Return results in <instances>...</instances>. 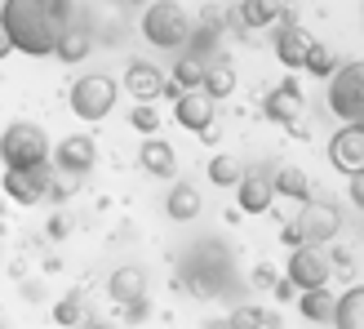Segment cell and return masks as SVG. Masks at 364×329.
<instances>
[{"instance_id":"obj_8","label":"cell","mask_w":364,"mask_h":329,"mask_svg":"<svg viewBox=\"0 0 364 329\" xmlns=\"http://www.w3.org/2000/svg\"><path fill=\"white\" fill-rule=\"evenodd\" d=\"M107 298H112L116 307H124V316L138 320L142 312H147V271L124 263L112 271V281H107Z\"/></svg>"},{"instance_id":"obj_31","label":"cell","mask_w":364,"mask_h":329,"mask_svg":"<svg viewBox=\"0 0 364 329\" xmlns=\"http://www.w3.org/2000/svg\"><path fill=\"white\" fill-rule=\"evenodd\" d=\"M280 241H284L289 249H294V245H302V231H298V223H284V227H280Z\"/></svg>"},{"instance_id":"obj_19","label":"cell","mask_w":364,"mask_h":329,"mask_svg":"<svg viewBox=\"0 0 364 329\" xmlns=\"http://www.w3.org/2000/svg\"><path fill=\"white\" fill-rule=\"evenodd\" d=\"M138 160H142V169L156 174V178H173V174H178V152L169 147L165 138H156V134H151L147 142H142Z\"/></svg>"},{"instance_id":"obj_14","label":"cell","mask_w":364,"mask_h":329,"mask_svg":"<svg viewBox=\"0 0 364 329\" xmlns=\"http://www.w3.org/2000/svg\"><path fill=\"white\" fill-rule=\"evenodd\" d=\"M302 107H306L302 85H298V80H284V85H276V89L262 98V116L276 120V125H298V120H302Z\"/></svg>"},{"instance_id":"obj_4","label":"cell","mask_w":364,"mask_h":329,"mask_svg":"<svg viewBox=\"0 0 364 329\" xmlns=\"http://www.w3.org/2000/svg\"><path fill=\"white\" fill-rule=\"evenodd\" d=\"M329 112L347 125H364V58L338 63L329 76Z\"/></svg>"},{"instance_id":"obj_6","label":"cell","mask_w":364,"mask_h":329,"mask_svg":"<svg viewBox=\"0 0 364 329\" xmlns=\"http://www.w3.org/2000/svg\"><path fill=\"white\" fill-rule=\"evenodd\" d=\"M284 276L294 281L298 289H320V285H329L333 276V258L324 254V245H294L289 249V263H284Z\"/></svg>"},{"instance_id":"obj_9","label":"cell","mask_w":364,"mask_h":329,"mask_svg":"<svg viewBox=\"0 0 364 329\" xmlns=\"http://www.w3.org/2000/svg\"><path fill=\"white\" fill-rule=\"evenodd\" d=\"M306 245H329L342 231V209L333 200H302V214L294 218Z\"/></svg>"},{"instance_id":"obj_30","label":"cell","mask_w":364,"mask_h":329,"mask_svg":"<svg viewBox=\"0 0 364 329\" xmlns=\"http://www.w3.org/2000/svg\"><path fill=\"white\" fill-rule=\"evenodd\" d=\"M53 320H58V325H80V320H89L85 307H80V294H67L58 307H53Z\"/></svg>"},{"instance_id":"obj_10","label":"cell","mask_w":364,"mask_h":329,"mask_svg":"<svg viewBox=\"0 0 364 329\" xmlns=\"http://www.w3.org/2000/svg\"><path fill=\"white\" fill-rule=\"evenodd\" d=\"M53 169L58 174H71V178H85L89 169H94V160H98V142L89 138V134H67L63 142H53Z\"/></svg>"},{"instance_id":"obj_13","label":"cell","mask_w":364,"mask_h":329,"mask_svg":"<svg viewBox=\"0 0 364 329\" xmlns=\"http://www.w3.org/2000/svg\"><path fill=\"white\" fill-rule=\"evenodd\" d=\"M213 107L218 103L205 94V89H187V94L173 98V120L182 130H191V134H209L213 130Z\"/></svg>"},{"instance_id":"obj_1","label":"cell","mask_w":364,"mask_h":329,"mask_svg":"<svg viewBox=\"0 0 364 329\" xmlns=\"http://www.w3.org/2000/svg\"><path fill=\"white\" fill-rule=\"evenodd\" d=\"M0 18H5L14 53H27V58H49L67 31V14H58L45 0H5Z\"/></svg>"},{"instance_id":"obj_16","label":"cell","mask_w":364,"mask_h":329,"mask_svg":"<svg viewBox=\"0 0 364 329\" xmlns=\"http://www.w3.org/2000/svg\"><path fill=\"white\" fill-rule=\"evenodd\" d=\"M280 14H289L280 0H240L231 9V27L235 31H258V27H271Z\"/></svg>"},{"instance_id":"obj_26","label":"cell","mask_w":364,"mask_h":329,"mask_svg":"<svg viewBox=\"0 0 364 329\" xmlns=\"http://www.w3.org/2000/svg\"><path fill=\"white\" fill-rule=\"evenodd\" d=\"M209 178H213V187H235V182L245 178V160L240 156H213L209 160Z\"/></svg>"},{"instance_id":"obj_3","label":"cell","mask_w":364,"mask_h":329,"mask_svg":"<svg viewBox=\"0 0 364 329\" xmlns=\"http://www.w3.org/2000/svg\"><path fill=\"white\" fill-rule=\"evenodd\" d=\"M191 31V14L178 5V0H151L142 9V41L156 49H182Z\"/></svg>"},{"instance_id":"obj_18","label":"cell","mask_w":364,"mask_h":329,"mask_svg":"<svg viewBox=\"0 0 364 329\" xmlns=\"http://www.w3.org/2000/svg\"><path fill=\"white\" fill-rule=\"evenodd\" d=\"M205 63L209 58H196V53L182 49L173 76H165V98H178V94H187V89H200V80H205Z\"/></svg>"},{"instance_id":"obj_21","label":"cell","mask_w":364,"mask_h":329,"mask_svg":"<svg viewBox=\"0 0 364 329\" xmlns=\"http://www.w3.org/2000/svg\"><path fill=\"white\" fill-rule=\"evenodd\" d=\"M298 312L302 320H311V325H333V294H329V285H320V289H298Z\"/></svg>"},{"instance_id":"obj_35","label":"cell","mask_w":364,"mask_h":329,"mask_svg":"<svg viewBox=\"0 0 364 329\" xmlns=\"http://www.w3.org/2000/svg\"><path fill=\"white\" fill-rule=\"evenodd\" d=\"M45 5H53L58 14H67V18H71V0H45Z\"/></svg>"},{"instance_id":"obj_29","label":"cell","mask_w":364,"mask_h":329,"mask_svg":"<svg viewBox=\"0 0 364 329\" xmlns=\"http://www.w3.org/2000/svg\"><path fill=\"white\" fill-rule=\"evenodd\" d=\"M129 125H134L138 134H147V138H151V134L160 130V112H156L151 103H134V112H129Z\"/></svg>"},{"instance_id":"obj_33","label":"cell","mask_w":364,"mask_h":329,"mask_svg":"<svg viewBox=\"0 0 364 329\" xmlns=\"http://www.w3.org/2000/svg\"><path fill=\"white\" fill-rule=\"evenodd\" d=\"M14 53V41H9V31H5V18H0V63H5Z\"/></svg>"},{"instance_id":"obj_24","label":"cell","mask_w":364,"mask_h":329,"mask_svg":"<svg viewBox=\"0 0 364 329\" xmlns=\"http://www.w3.org/2000/svg\"><path fill=\"white\" fill-rule=\"evenodd\" d=\"M165 214L173 218V223H191V218H200V192L191 187V182H178V187L165 196Z\"/></svg>"},{"instance_id":"obj_2","label":"cell","mask_w":364,"mask_h":329,"mask_svg":"<svg viewBox=\"0 0 364 329\" xmlns=\"http://www.w3.org/2000/svg\"><path fill=\"white\" fill-rule=\"evenodd\" d=\"M53 152L49 134L36 120H9L5 134H0V160L5 169H23V164H45Z\"/></svg>"},{"instance_id":"obj_36","label":"cell","mask_w":364,"mask_h":329,"mask_svg":"<svg viewBox=\"0 0 364 329\" xmlns=\"http://www.w3.org/2000/svg\"><path fill=\"white\" fill-rule=\"evenodd\" d=\"M134 5H138V0H134Z\"/></svg>"},{"instance_id":"obj_34","label":"cell","mask_w":364,"mask_h":329,"mask_svg":"<svg viewBox=\"0 0 364 329\" xmlns=\"http://www.w3.org/2000/svg\"><path fill=\"white\" fill-rule=\"evenodd\" d=\"M253 281H258V285H271L276 276H271V267H258V271H253Z\"/></svg>"},{"instance_id":"obj_5","label":"cell","mask_w":364,"mask_h":329,"mask_svg":"<svg viewBox=\"0 0 364 329\" xmlns=\"http://www.w3.org/2000/svg\"><path fill=\"white\" fill-rule=\"evenodd\" d=\"M120 98V80H112L107 71H94V76H80L71 85V112L80 120H102Z\"/></svg>"},{"instance_id":"obj_27","label":"cell","mask_w":364,"mask_h":329,"mask_svg":"<svg viewBox=\"0 0 364 329\" xmlns=\"http://www.w3.org/2000/svg\"><path fill=\"white\" fill-rule=\"evenodd\" d=\"M338 63H342L338 53H333L329 45H320V41H316V45H311V53H306V63H302V71H311V76H320V80H329L333 71H338Z\"/></svg>"},{"instance_id":"obj_28","label":"cell","mask_w":364,"mask_h":329,"mask_svg":"<svg viewBox=\"0 0 364 329\" xmlns=\"http://www.w3.org/2000/svg\"><path fill=\"white\" fill-rule=\"evenodd\" d=\"M227 325H235V329H245V325H280V316L262 312V307H235V312L227 316Z\"/></svg>"},{"instance_id":"obj_25","label":"cell","mask_w":364,"mask_h":329,"mask_svg":"<svg viewBox=\"0 0 364 329\" xmlns=\"http://www.w3.org/2000/svg\"><path fill=\"white\" fill-rule=\"evenodd\" d=\"M89 49H94L89 31H85L80 23L71 27V18H67V31H63V41H58V49H53V53H58L63 63H85V58H89Z\"/></svg>"},{"instance_id":"obj_32","label":"cell","mask_w":364,"mask_h":329,"mask_svg":"<svg viewBox=\"0 0 364 329\" xmlns=\"http://www.w3.org/2000/svg\"><path fill=\"white\" fill-rule=\"evenodd\" d=\"M351 200H355V209H364V174L351 178Z\"/></svg>"},{"instance_id":"obj_20","label":"cell","mask_w":364,"mask_h":329,"mask_svg":"<svg viewBox=\"0 0 364 329\" xmlns=\"http://www.w3.org/2000/svg\"><path fill=\"white\" fill-rule=\"evenodd\" d=\"M200 89H205L213 103L231 98V94H235V67H231L227 58H218V53H213V58L205 63V80H200Z\"/></svg>"},{"instance_id":"obj_7","label":"cell","mask_w":364,"mask_h":329,"mask_svg":"<svg viewBox=\"0 0 364 329\" xmlns=\"http://www.w3.org/2000/svg\"><path fill=\"white\" fill-rule=\"evenodd\" d=\"M49 182H53V160L45 164H23V169H5V196L14 200V205H41V200L49 196Z\"/></svg>"},{"instance_id":"obj_11","label":"cell","mask_w":364,"mask_h":329,"mask_svg":"<svg viewBox=\"0 0 364 329\" xmlns=\"http://www.w3.org/2000/svg\"><path fill=\"white\" fill-rule=\"evenodd\" d=\"M329 164L347 178L364 174V125H342L329 138Z\"/></svg>"},{"instance_id":"obj_23","label":"cell","mask_w":364,"mask_h":329,"mask_svg":"<svg viewBox=\"0 0 364 329\" xmlns=\"http://www.w3.org/2000/svg\"><path fill=\"white\" fill-rule=\"evenodd\" d=\"M271 187H276V196L284 200H311V178H306V169H298V164H284V169L271 174Z\"/></svg>"},{"instance_id":"obj_15","label":"cell","mask_w":364,"mask_h":329,"mask_svg":"<svg viewBox=\"0 0 364 329\" xmlns=\"http://www.w3.org/2000/svg\"><path fill=\"white\" fill-rule=\"evenodd\" d=\"M120 89H129L134 103H156L160 94H165V71H160L156 63H147V58H134L129 67H124Z\"/></svg>"},{"instance_id":"obj_17","label":"cell","mask_w":364,"mask_h":329,"mask_svg":"<svg viewBox=\"0 0 364 329\" xmlns=\"http://www.w3.org/2000/svg\"><path fill=\"white\" fill-rule=\"evenodd\" d=\"M235 200H240L245 214H267L271 200H276V187H271V174H245L235 182Z\"/></svg>"},{"instance_id":"obj_12","label":"cell","mask_w":364,"mask_h":329,"mask_svg":"<svg viewBox=\"0 0 364 329\" xmlns=\"http://www.w3.org/2000/svg\"><path fill=\"white\" fill-rule=\"evenodd\" d=\"M311 45H316V36L306 31V27H298L294 18L284 14V23L276 27V41H271L276 58H280L289 71H302V63H306V53H311Z\"/></svg>"},{"instance_id":"obj_22","label":"cell","mask_w":364,"mask_h":329,"mask_svg":"<svg viewBox=\"0 0 364 329\" xmlns=\"http://www.w3.org/2000/svg\"><path fill=\"white\" fill-rule=\"evenodd\" d=\"M333 325L338 329H364V285H351L333 298Z\"/></svg>"}]
</instances>
